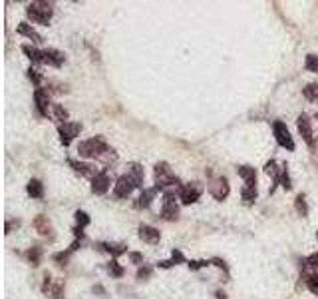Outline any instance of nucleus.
<instances>
[{
    "instance_id": "obj_1",
    "label": "nucleus",
    "mask_w": 318,
    "mask_h": 299,
    "mask_svg": "<svg viewBox=\"0 0 318 299\" xmlns=\"http://www.w3.org/2000/svg\"><path fill=\"white\" fill-rule=\"evenodd\" d=\"M78 154L82 158H86V160H104V162H106V168H110V162H114V160L118 158L116 152L108 146V142H106L102 136H96V138H90V140L80 142Z\"/></svg>"
},
{
    "instance_id": "obj_2",
    "label": "nucleus",
    "mask_w": 318,
    "mask_h": 299,
    "mask_svg": "<svg viewBox=\"0 0 318 299\" xmlns=\"http://www.w3.org/2000/svg\"><path fill=\"white\" fill-rule=\"evenodd\" d=\"M153 177H155V188L159 192L165 190V188H181V180L173 173V170L169 168L167 162H157L155 168H153Z\"/></svg>"
},
{
    "instance_id": "obj_3",
    "label": "nucleus",
    "mask_w": 318,
    "mask_h": 299,
    "mask_svg": "<svg viewBox=\"0 0 318 299\" xmlns=\"http://www.w3.org/2000/svg\"><path fill=\"white\" fill-rule=\"evenodd\" d=\"M26 14L28 18L34 22V24H46L52 20L54 16V6L50 2H42V0H36V2H30L28 8H26Z\"/></svg>"
},
{
    "instance_id": "obj_4",
    "label": "nucleus",
    "mask_w": 318,
    "mask_h": 299,
    "mask_svg": "<svg viewBox=\"0 0 318 299\" xmlns=\"http://www.w3.org/2000/svg\"><path fill=\"white\" fill-rule=\"evenodd\" d=\"M179 196L175 192H163V200H161V217L165 221H173L179 217V206H177Z\"/></svg>"
},
{
    "instance_id": "obj_5",
    "label": "nucleus",
    "mask_w": 318,
    "mask_h": 299,
    "mask_svg": "<svg viewBox=\"0 0 318 299\" xmlns=\"http://www.w3.org/2000/svg\"><path fill=\"white\" fill-rule=\"evenodd\" d=\"M207 190H209V194H211L217 202H223V200H227V196H229V192H231V186H229V180H227L225 175H217V177H213V180L209 182Z\"/></svg>"
},
{
    "instance_id": "obj_6",
    "label": "nucleus",
    "mask_w": 318,
    "mask_h": 299,
    "mask_svg": "<svg viewBox=\"0 0 318 299\" xmlns=\"http://www.w3.org/2000/svg\"><path fill=\"white\" fill-rule=\"evenodd\" d=\"M201 192H203V188L199 186L197 182H191V184H183L179 188L177 196H179V200H181L183 206H191V204H195L199 198H201Z\"/></svg>"
},
{
    "instance_id": "obj_7",
    "label": "nucleus",
    "mask_w": 318,
    "mask_h": 299,
    "mask_svg": "<svg viewBox=\"0 0 318 299\" xmlns=\"http://www.w3.org/2000/svg\"><path fill=\"white\" fill-rule=\"evenodd\" d=\"M296 128H298V134L302 136V140L306 142L308 148H316V136H314V130H312V124H310V118L306 114L298 116Z\"/></svg>"
},
{
    "instance_id": "obj_8",
    "label": "nucleus",
    "mask_w": 318,
    "mask_h": 299,
    "mask_svg": "<svg viewBox=\"0 0 318 299\" xmlns=\"http://www.w3.org/2000/svg\"><path fill=\"white\" fill-rule=\"evenodd\" d=\"M273 132H275V140H277V144L280 148H284L288 152L294 150V140H292V136H290V132H288L284 122H280V120L275 122L273 124Z\"/></svg>"
},
{
    "instance_id": "obj_9",
    "label": "nucleus",
    "mask_w": 318,
    "mask_h": 299,
    "mask_svg": "<svg viewBox=\"0 0 318 299\" xmlns=\"http://www.w3.org/2000/svg\"><path fill=\"white\" fill-rule=\"evenodd\" d=\"M135 190V184H133V180L125 173V175H119L118 182H116V186H114V196L118 198V200H125V198H129V194Z\"/></svg>"
},
{
    "instance_id": "obj_10",
    "label": "nucleus",
    "mask_w": 318,
    "mask_h": 299,
    "mask_svg": "<svg viewBox=\"0 0 318 299\" xmlns=\"http://www.w3.org/2000/svg\"><path fill=\"white\" fill-rule=\"evenodd\" d=\"M82 132V124L78 122H66V124H60L58 126V134H60V140L64 146H70L72 140Z\"/></svg>"
},
{
    "instance_id": "obj_11",
    "label": "nucleus",
    "mask_w": 318,
    "mask_h": 299,
    "mask_svg": "<svg viewBox=\"0 0 318 299\" xmlns=\"http://www.w3.org/2000/svg\"><path fill=\"white\" fill-rule=\"evenodd\" d=\"M110 168H104L94 180H92V192L96 196H104L108 190H110Z\"/></svg>"
},
{
    "instance_id": "obj_12",
    "label": "nucleus",
    "mask_w": 318,
    "mask_h": 299,
    "mask_svg": "<svg viewBox=\"0 0 318 299\" xmlns=\"http://www.w3.org/2000/svg\"><path fill=\"white\" fill-rule=\"evenodd\" d=\"M32 225H34V229L38 231L42 237H48L50 242H54V240H56L54 227H52V223H50V219H48L46 215H36V217H34V221H32Z\"/></svg>"
},
{
    "instance_id": "obj_13",
    "label": "nucleus",
    "mask_w": 318,
    "mask_h": 299,
    "mask_svg": "<svg viewBox=\"0 0 318 299\" xmlns=\"http://www.w3.org/2000/svg\"><path fill=\"white\" fill-rule=\"evenodd\" d=\"M34 104H36L38 116H48V112H50V96H48V90L36 88V92H34Z\"/></svg>"
},
{
    "instance_id": "obj_14",
    "label": "nucleus",
    "mask_w": 318,
    "mask_h": 299,
    "mask_svg": "<svg viewBox=\"0 0 318 299\" xmlns=\"http://www.w3.org/2000/svg\"><path fill=\"white\" fill-rule=\"evenodd\" d=\"M157 192H159L157 188H143L141 194H139V198H137V202H135V208H137V210H147V208L153 204Z\"/></svg>"
},
{
    "instance_id": "obj_15",
    "label": "nucleus",
    "mask_w": 318,
    "mask_h": 299,
    "mask_svg": "<svg viewBox=\"0 0 318 299\" xmlns=\"http://www.w3.org/2000/svg\"><path fill=\"white\" fill-rule=\"evenodd\" d=\"M68 164L74 168V171H78V173L86 175V177H92V180L100 173V170L96 166H92V164H84V162H78V160H68Z\"/></svg>"
},
{
    "instance_id": "obj_16",
    "label": "nucleus",
    "mask_w": 318,
    "mask_h": 299,
    "mask_svg": "<svg viewBox=\"0 0 318 299\" xmlns=\"http://www.w3.org/2000/svg\"><path fill=\"white\" fill-rule=\"evenodd\" d=\"M44 64L60 68L64 64V54L60 50H56V48H48V50H44Z\"/></svg>"
},
{
    "instance_id": "obj_17",
    "label": "nucleus",
    "mask_w": 318,
    "mask_h": 299,
    "mask_svg": "<svg viewBox=\"0 0 318 299\" xmlns=\"http://www.w3.org/2000/svg\"><path fill=\"white\" fill-rule=\"evenodd\" d=\"M139 237L145 242V244H157L159 240H161V233H159V229L155 227H151V225H139Z\"/></svg>"
},
{
    "instance_id": "obj_18",
    "label": "nucleus",
    "mask_w": 318,
    "mask_h": 299,
    "mask_svg": "<svg viewBox=\"0 0 318 299\" xmlns=\"http://www.w3.org/2000/svg\"><path fill=\"white\" fill-rule=\"evenodd\" d=\"M237 173L245 180V186L257 188V171H255V168H251V166H238Z\"/></svg>"
},
{
    "instance_id": "obj_19",
    "label": "nucleus",
    "mask_w": 318,
    "mask_h": 299,
    "mask_svg": "<svg viewBox=\"0 0 318 299\" xmlns=\"http://www.w3.org/2000/svg\"><path fill=\"white\" fill-rule=\"evenodd\" d=\"M127 175L133 180V184H135V188H141L143 190V177H145V173H143V168L139 166V164H129L127 166Z\"/></svg>"
},
{
    "instance_id": "obj_20",
    "label": "nucleus",
    "mask_w": 318,
    "mask_h": 299,
    "mask_svg": "<svg viewBox=\"0 0 318 299\" xmlns=\"http://www.w3.org/2000/svg\"><path fill=\"white\" fill-rule=\"evenodd\" d=\"M265 173H267V175H271V177H273V182H275V186L271 188V194H273V192L277 190V186L280 184V173H282V166L278 168L277 162H275V160H271V162H267V164H265Z\"/></svg>"
},
{
    "instance_id": "obj_21",
    "label": "nucleus",
    "mask_w": 318,
    "mask_h": 299,
    "mask_svg": "<svg viewBox=\"0 0 318 299\" xmlns=\"http://www.w3.org/2000/svg\"><path fill=\"white\" fill-rule=\"evenodd\" d=\"M302 279H304V285L308 287L310 293L318 295V273L316 271H302Z\"/></svg>"
},
{
    "instance_id": "obj_22",
    "label": "nucleus",
    "mask_w": 318,
    "mask_h": 299,
    "mask_svg": "<svg viewBox=\"0 0 318 299\" xmlns=\"http://www.w3.org/2000/svg\"><path fill=\"white\" fill-rule=\"evenodd\" d=\"M18 34H22V36H26V38H30L34 44H40L42 42V36H40L38 32L28 24V22H22L20 26H18Z\"/></svg>"
},
{
    "instance_id": "obj_23",
    "label": "nucleus",
    "mask_w": 318,
    "mask_h": 299,
    "mask_svg": "<svg viewBox=\"0 0 318 299\" xmlns=\"http://www.w3.org/2000/svg\"><path fill=\"white\" fill-rule=\"evenodd\" d=\"M22 52H24L34 64H44V52L38 50V48L30 46V44H24V46H22Z\"/></svg>"
},
{
    "instance_id": "obj_24",
    "label": "nucleus",
    "mask_w": 318,
    "mask_h": 299,
    "mask_svg": "<svg viewBox=\"0 0 318 299\" xmlns=\"http://www.w3.org/2000/svg\"><path fill=\"white\" fill-rule=\"evenodd\" d=\"M98 248L108 252V254H112V257H119L127 252V248L123 244H98Z\"/></svg>"
},
{
    "instance_id": "obj_25",
    "label": "nucleus",
    "mask_w": 318,
    "mask_h": 299,
    "mask_svg": "<svg viewBox=\"0 0 318 299\" xmlns=\"http://www.w3.org/2000/svg\"><path fill=\"white\" fill-rule=\"evenodd\" d=\"M26 192H28V196H30V198L40 200V198L44 196V186H42V182H40V180H30V182H28V186H26Z\"/></svg>"
},
{
    "instance_id": "obj_26",
    "label": "nucleus",
    "mask_w": 318,
    "mask_h": 299,
    "mask_svg": "<svg viewBox=\"0 0 318 299\" xmlns=\"http://www.w3.org/2000/svg\"><path fill=\"white\" fill-rule=\"evenodd\" d=\"M26 257H28V261H30L34 267L40 265V261H42V248H38V246L30 248V250L26 252Z\"/></svg>"
},
{
    "instance_id": "obj_27",
    "label": "nucleus",
    "mask_w": 318,
    "mask_h": 299,
    "mask_svg": "<svg viewBox=\"0 0 318 299\" xmlns=\"http://www.w3.org/2000/svg\"><path fill=\"white\" fill-rule=\"evenodd\" d=\"M257 188H249V186H245L243 190H241V198L245 200V204H253L255 200H257Z\"/></svg>"
},
{
    "instance_id": "obj_28",
    "label": "nucleus",
    "mask_w": 318,
    "mask_h": 299,
    "mask_svg": "<svg viewBox=\"0 0 318 299\" xmlns=\"http://www.w3.org/2000/svg\"><path fill=\"white\" fill-rule=\"evenodd\" d=\"M294 208H296L298 215H302V217H306V215H308V206H306V200H304V196H302V194H300V196H296V200H294Z\"/></svg>"
},
{
    "instance_id": "obj_29",
    "label": "nucleus",
    "mask_w": 318,
    "mask_h": 299,
    "mask_svg": "<svg viewBox=\"0 0 318 299\" xmlns=\"http://www.w3.org/2000/svg\"><path fill=\"white\" fill-rule=\"evenodd\" d=\"M54 118H56L60 124L70 122V120H68V110H66L64 106H60V104H56V106H54Z\"/></svg>"
},
{
    "instance_id": "obj_30",
    "label": "nucleus",
    "mask_w": 318,
    "mask_h": 299,
    "mask_svg": "<svg viewBox=\"0 0 318 299\" xmlns=\"http://www.w3.org/2000/svg\"><path fill=\"white\" fill-rule=\"evenodd\" d=\"M304 68H306L308 72H314V74H318V56H314V54H308V56H306V60H304Z\"/></svg>"
},
{
    "instance_id": "obj_31",
    "label": "nucleus",
    "mask_w": 318,
    "mask_h": 299,
    "mask_svg": "<svg viewBox=\"0 0 318 299\" xmlns=\"http://www.w3.org/2000/svg\"><path fill=\"white\" fill-rule=\"evenodd\" d=\"M280 186L288 192V190H292V184H290V175H288V166L286 164H282V173H280Z\"/></svg>"
},
{
    "instance_id": "obj_32",
    "label": "nucleus",
    "mask_w": 318,
    "mask_h": 299,
    "mask_svg": "<svg viewBox=\"0 0 318 299\" xmlns=\"http://www.w3.org/2000/svg\"><path fill=\"white\" fill-rule=\"evenodd\" d=\"M306 269H312V271L318 269V252L316 254H310V256L304 259V271Z\"/></svg>"
},
{
    "instance_id": "obj_33",
    "label": "nucleus",
    "mask_w": 318,
    "mask_h": 299,
    "mask_svg": "<svg viewBox=\"0 0 318 299\" xmlns=\"http://www.w3.org/2000/svg\"><path fill=\"white\" fill-rule=\"evenodd\" d=\"M52 295H54V299H62V295H64V281L62 279H58L56 283H54V287H52V291H50Z\"/></svg>"
},
{
    "instance_id": "obj_34",
    "label": "nucleus",
    "mask_w": 318,
    "mask_h": 299,
    "mask_svg": "<svg viewBox=\"0 0 318 299\" xmlns=\"http://www.w3.org/2000/svg\"><path fill=\"white\" fill-rule=\"evenodd\" d=\"M108 271L114 275V277H121L123 275V267H119V263L114 259L112 263H108Z\"/></svg>"
},
{
    "instance_id": "obj_35",
    "label": "nucleus",
    "mask_w": 318,
    "mask_h": 299,
    "mask_svg": "<svg viewBox=\"0 0 318 299\" xmlns=\"http://www.w3.org/2000/svg\"><path fill=\"white\" fill-rule=\"evenodd\" d=\"M304 96L308 100H318V86L316 84H308L304 88Z\"/></svg>"
},
{
    "instance_id": "obj_36",
    "label": "nucleus",
    "mask_w": 318,
    "mask_h": 299,
    "mask_svg": "<svg viewBox=\"0 0 318 299\" xmlns=\"http://www.w3.org/2000/svg\"><path fill=\"white\" fill-rule=\"evenodd\" d=\"M151 273H153V269H151L149 265H143V267H139V269H137V279H139V281H143V279L151 277Z\"/></svg>"
},
{
    "instance_id": "obj_37",
    "label": "nucleus",
    "mask_w": 318,
    "mask_h": 299,
    "mask_svg": "<svg viewBox=\"0 0 318 299\" xmlns=\"http://www.w3.org/2000/svg\"><path fill=\"white\" fill-rule=\"evenodd\" d=\"M28 78L34 82L36 88H40V84H42V74H40L36 68H30V70H28Z\"/></svg>"
},
{
    "instance_id": "obj_38",
    "label": "nucleus",
    "mask_w": 318,
    "mask_h": 299,
    "mask_svg": "<svg viewBox=\"0 0 318 299\" xmlns=\"http://www.w3.org/2000/svg\"><path fill=\"white\" fill-rule=\"evenodd\" d=\"M52 275L50 273H44V283H42V293H50L52 291Z\"/></svg>"
},
{
    "instance_id": "obj_39",
    "label": "nucleus",
    "mask_w": 318,
    "mask_h": 299,
    "mask_svg": "<svg viewBox=\"0 0 318 299\" xmlns=\"http://www.w3.org/2000/svg\"><path fill=\"white\" fill-rule=\"evenodd\" d=\"M207 265H211V261H207V259H195V261H189V267L193 269V271H197L201 267H207Z\"/></svg>"
},
{
    "instance_id": "obj_40",
    "label": "nucleus",
    "mask_w": 318,
    "mask_h": 299,
    "mask_svg": "<svg viewBox=\"0 0 318 299\" xmlns=\"http://www.w3.org/2000/svg\"><path fill=\"white\" fill-rule=\"evenodd\" d=\"M76 221H78V225L80 227H86L88 223H90V217H88V214L86 212H76Z\"/></svg>"
},
{
    "instance_id": "obj_41",
    "label": "nucleus",
    "mask_w": 318,
    "mask_h": 299,
    "mask_svg": "<svg viewBox=\"0 0 318 299\" xmlns=\"http://www.w3.org/2000/svg\"><path fill=\"white\" fill-rule=\"evenodd\" d=\"M70 254H72L70 250H66V252H62V254H56V256H54V261H58L60 265H66V261H68Z\"/></svg>"
},
{
    "instance_id": "obj_42",
    "label": "nucleus",
    "mask_w": 318,
    "mask_h": 299,
    "mask_svg": "<svg viewBox=\"0 0 318 299\" xmlns=\"http://www.w3.org/2000/svg\"><path fill=\"white\" fill-rule=\"evenodd\" d=\"M171 261H173V263H183V261H185V256H183L179 250H173V252H171Z\"/></svg>"
},
{
    "instance_id": "obj_43",
    "label": "nucleus",
    "mask_w": 318,
    "mask_h": 299,
    "mask_svg": "<svg viewBox=\"0 0 318 299\" xmlns=\"http://www.w3.org/2000/svg\"><path fill=\"white\" fill-rule=\"evenodd\" d=\"M211 263H213V265H217L219 269H223L225 273H229V267H227V263H225L223 259H219V257H213V259H211Z\"/></svg>"
},
{
    "instance_id": "obj_44",
    "label": "nucleus",
    "mask_w": 318,
    "mask_h": 299,
    "mask_svg": "<svg viewBox=\"0 0 318 299\" xmlns=\"http://www.w3.org/2000/svg\"><path fill=\"white\" fill-rule=\"evenodd\" d=\"M129 259H131L135 265H141V263H143V256L137 254V252H129Z\"/></svg>"
},
{
    "instance_id": "obj_45",
    "label": "nucleus",
    "mask_w": 318,
    "mask_h": 299,
    "mask_svg": "<svg viewBox=\"0 0 318 299\" xmlns=\"http://www.w3.org/2000/svg\"><path fill=\"white\" fill-rule=\"evenodd\" d=\"M14 227H20V219H8L6 221V233H10Z\"/></svg>"
},
{
    "instance_id": "obj_46",
    "label": "nucleus",
    "mask_w": 318,
    "mask_h": 299,
    "mask_svg": "<svg viewBox=\"0 0 318 299\" xmlns=\"http://www.w3.org/2000/svg\"><path fill=\"white\" fill-rule=\"evenodd\" d=\"M171 265H175L171 259H165V261H159V267H163V269H167V267H171Z\"/></svg>"
},
{
    "instance_id": "obj_47",
    "label": "nucleus",
    "mask_w": 318,
    "mask_h": 299,
    "mask_svg": "<svg viewBox=\"0 0 318 299\" xmlns=\"http://www.w3.org/2000/svg\"><path fill=\"white\" fill-rule=\"evenodd\" d=\"M215 295H217V299H227V295H225V291H221V289H219V291H217Z\"/></svg>"
},
{
    "instance_id": "obj_48",
    "label": "nucleus",
    "mask_w": 318,
    "mask_h": 299,
    "mask_svg": "<svg viewBox=\"0 0 318 299\" xmlns=\"http://www.w3.org/2000/svg\"><path fill=\"white\" fill-rule=\"evenodd\" d=\"M314 118H316V120H318V114H316V116H314Z\"/></svg>"
},
{
    "instance_id": "obj_49",
    "label": "nucleus",
    "mask_w": 318,
    "mask_h": 299,
    "mask_svg": "<svg viewBox=\"0 0 318 299\" xmlns=\"http://www.w3.org/2000/svg\"><path fill=\"white\" fill-rule=\"evenodd\" d=\"M316 240H318V231H316Z\"/></svg>"
}]
</instances>
